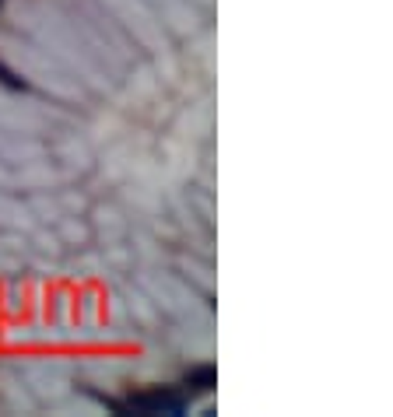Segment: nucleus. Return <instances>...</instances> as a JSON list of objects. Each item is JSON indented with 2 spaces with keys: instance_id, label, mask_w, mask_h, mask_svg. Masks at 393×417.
<instances>
[{
  "instance_id": "1",
  "label": "nucleus",
  "mask_w": 393,
  "mask_h": 417,
  "mask_svg": "<svg viewBox=\"0 0 393 417\" xmlns=\"http://www.w3.org/2000/svg\"><path fill=\"white\" fill-rule=\"evenodd\" d=\"M127 411H134V414L141 417H151V414H183V400L176 397V393H169V389H148V393H137V397H130L127 400Z\"/></svg>"
},
{
  "instance_id": "2",
  "label": "nucleus",
  "mask_w": 393,
  "mask_h": 417,
  "mask_svg": "<svg viewBox=\"0 0 393 417\" xmlns=\"http://www.w3.org/2000/svg\"><path fill=\"white\" fill-rule=\"evenodd\" d=\"M214 368L211 365H196V368H190L187 375H183V386L190 389V393H207L211 386H214Z\"/></svg>"
},
{
  "instance_id": "3",
  "label": "nucleus",
  "mask_w": 393,
  "mask_h": 417,
  "mask_svg": "<svg viewBox=\"0 0 393 417\" xmlns=\"http://www.w3.org/2000/svg\"><path fill=\"white\" fill-rule=\"evenodd\" d=\"M0 85H7V88H14V92H25V88H28V85H25L11 67H4V64H0Z\"/></svg>"
}]
</instances>
